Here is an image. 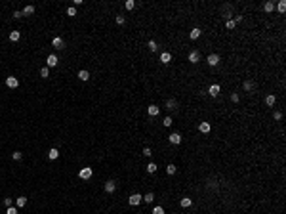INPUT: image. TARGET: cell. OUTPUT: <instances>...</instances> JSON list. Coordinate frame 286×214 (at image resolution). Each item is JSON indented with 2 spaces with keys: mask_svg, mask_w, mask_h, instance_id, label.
Wrapping results in <instances>:
<instances>
[{
  "mask_svg": "<svg viewBox=\"0 0 286 214\" xmlns=\"http://www.w3.org/2000/svg\"><path fill=\"white\" fill-rule=\"evenodd\" d=\"M147 113H149V115H151V117H156V115H158V113H160V107H156V105H149Z\"/></svg>",
  "mask_w": 286,
  "mask_h": 214,
  "instance_id": "obj_16",
  "label": "cell"
},
{
  "mask_svg": "<svg viewBox=\"0 0 286 214\" xmlns=\"http://www.w3.org/2000/svg\"><path fill=\"white\" fill-rule=\"evenodd\" d=\"M166 172H168V174H176V172H178V166H176V164H168V166H166Z\"/></svg>",
  "mask_w": 286,
  "mask_h": 214,
  "instance_id": "obj_24",
  "label": "cell"
},
{
  "mask_svg": "<svg viewBox=\"0 0 286 214\" xmlns=\"http://www.w3.org/2000/svg\"><path fill=\"white\" fill-rule=\"evenodd\" d=\"M153 214H164V208L162 207H155L153 208Z\"/></svg>",
  "mask_w": 286,
  "mask_h": 214,
  "instance_id": "obj_38",
  "label": "cell"
},
{
  "mask_svg": "<svg viewBox=\"0 0 286 214\" xmlns=\"http://www.w3.org/2000/svg\"><path fill=\"white\" fill-rule=\"evenodd\" d=\"M115 189H116V182L115 180H109L107 184H105V191L107 193H115Z\"/></svg>",
  "mask_w": 286,
  "mask_h": 214,
  "instance_id": "obj_9",
  "label": "cell"
},
{
  "mask_svg": "<svg viewBox=\"0 0 286 214\" xmlns=\"http://www.w3.org/2000/svg\"><path fill=\"white\" fill-rule=\"evenodd\" d=\"M78 79H80V80H88V79H90V73H88L86 69L78 71Z\"/></svg>",
  "mask_w": 286,
  "mask_h": 214,
  "instance_id": "obj_23",
  "label": "cell"
},
{
  "mask_svg": "<svg viewBox=\"0 0 286 214\" xmlns=\"http://www.w3.org/2000/svg\"><path fill=\"white\" fill-rule=\"evenodd\" d=\"M147 172H149V174H155V172H156V164L155 163H149L147 164Z\"/></svg>",
  "mask_w": 286,
  "mask_h": 214,
  "instance_id": "obj_27",
  "label": "cell"
},
{
  "mask_svg": "<svg viewBox=\"0 0 286 214\" xmlns=\"http://www.w3.org/2000/svg\"><path fill=\"white\" fill-rule=\"evenodd\" d=\"M40 76H42V79H48V76H50V69H48V67H42V69H40Z\"/></svg>",
  "mask_w": 286,
  "mask_h": 214,
  "instance_id": "obj_28",
  "label": "cell"
},
{
  "mask_svg": "<svg viewBox=\"0 0 286 214\" xmlns=\"http://www.w3.org/2000/svg\"><path fill=\"white\" fill-rule=\"evenodd\" d=\"M179 205H181V207H183V208H189V207H191V205H193V201L189 199V197H183V199L179 201Z\"/></svg>",
  "mask_w": 286,
  "mask_h": 214,
  "instance_id": "obj_20",
  "label": "cell"
},
{
  "mask_svg": "<svg viewBox=\"0 0 286 214\" xmlns=\"http://www.w3.org/2000/svg\"><path fill=\"white\" fill-rule=\"evenodd\" d=\"M273 117H275V120H280V119H282V113H280V111H275V113H273Z\"/></svg>",
  "mask_w": 286,
  "mask_h": 214,
  "instance_id": "obj_41",
  "label": "cell"
},
{
  "mask_svg": "<svg viewBox=\"0 0 286 214\" xmlns=\"http://www.w3.org/2000/svg\"><path fill=\"white\" fill-rule=\"evenodd\" d=\"M48 157H50V159H52V161H55V159H57V157H59V149H55V147H52V149H50V151H48Z\"/></svg>",
  "mask_w": 286,
  "mask_h": 214,
  "instance_id": "obj_17",
  "label": "cell"
},
{
  "mask_svg": "<svg viewBox=\"0 0 286 214\" xmlns=\"http://www.w3.org/2000/svg\"><path fill=\"white\" fill-rule=\"evenodd\" d=\"M14 17H15V19H17V17H23V12H17V10H15V12H14Z\"/></svg>",
  "mask_w": 286,
  "mask_h": 214,
  "instance_id": "obj_43",
  "label": "cell"
},
{
  "mask_svg": "<svg viewBox=\"0 0 286 214\" xmlns=\"http://www.w3.org/2000/svg\"><path fill=\"white\" fill-rule=\"evenodd\" d=\"M239 99H240V96L237 94V92H233V94H231V102L233 103H239Z\"/></svg>",
  "mask_w": 286,
  "mask_h": 214,
  "instance_id": "obj_35",
  "label": "cell"
},
{
  "mask_svg": "<svg viewBox=\"0 0 286 214\" xmlns=\"http://www.w3.org/2000/svg\"><path fill=\"white\" fill-rule=\"evenodd\" d=\"M206 61H208L210 67H216V65H219V55H217V54H210L206 58Z\"/></svg>",
  "mask_w": 286,
  "mask_h": 214,
  "instance_id": "obj_3",
  "label": "cell"
},
{
  "mask_svg": "<svg viewBox=\"0 0 286 214\" xmlns=\"http://www.w3.org/2000/svg\"><path fill=\"white\" fill-rule=\"evenodd\" d=\"M78 176H80V180H90V178H92V168H90V166L82 168V170L78 172Z\"/></svg>",
  "mask_w": 286,
  "mask_h": 214,
  "instance_id": "obj_4",
  "label": "cell"
},
{
  "mask_svg": "<svg viewBox=\"0 0 286 214\" xmlns=\"http://www.w3.org/2000/svg\"><path fill=\"white\" fill-rule=\"evenodd\" d=\"M143 201L145 203H153V201H155V195H153V193H147V195L143 197Z\"/></svg>",
  "mask_w": 286,
  "mask_h": 214,
  "instance_id": "obj_32",
  "label": "cell"
},
{
  "mask_svg": "<svg viewBox=\"0 0 286 214\" xmlns=\"http://www.w3.org/2000/svg\"><path fill=\"white\" fill-rule=\"evenodd\" d=\"M6 86L8 88H17L19 86V80L15 79V76H8V79H6Z\"/></svg>",
  "mask_w": 286,
  "mask_h": 214,
  "instance_id": "obj_7",
  "label": "cell"
},
{
  "mask_svg": "<svg viewBox=\"0 0 286 214\" xmlns=\"http://www.w3.org/2000/svg\"><path fill=\"white\" fill-rule=\"evenodd\" d=\"M33 14H34V6H31V4H29V6L23 8V15H33Z\"/></svg>",
  "mask_w": 286,
  "mask_h": 214,
  "instance_id": "obj_22",
  "label": "cell"
},
{
  "mask_svg": "<svg viewBox=\"0 0 286 214\" xmlns=\"http://www.w3.org/2000/svg\"><path fill=\"white\" fill-rule=\"evenodd\" d=\"M162 124H164V126H166V128H170L172 124H174V120H172V117H166V119L162 120Z\"/></svg>",
  "mask_w": 286,
  "mask_h": 214,
  "instance_id": "obj_30",
  "label": "cell"
},
{
  "mask_svg": "<svg viewBox=\"0 0 286 214\" xmlns=\"http://www.w3.org/2000/svg\"><path fill=\"white\" fill-rule=\"evenodd\" d=\"M11 159H14V161H21L23 159V153L21 151H14V153H11Z\"/></svg>",
  "mask_w": 286,
  "mask_h": 214,
  "instance_id": "obj_26",
  "label": "cell"
},
{
  "mask_svg": "<svg viewBox=\"0 0 286 214\" xmlns=\"http://www.w3.org/2000/svg\"><path fill=\"white\" fill-rule=\"evenodd\" d=\"M134 8H135V2H134V0H128V2H126V10H134Z\"/></svg>",
  "mask_w": 286,
  "mask_h": 214,
  "instance_id": "obj_37",
  "label": "cell"
},
{
  "mask_svg": "<svg viewBox=\"0 0 286 214\" xmlns=\"http://www.w3.org/2000/svg\"><path fill=\"white\" fill-rule=\"evenodd\" d=\"M160 61H162L164 65H168V63L172 61V54L170 52H162V54H160Z\"/></svg>",
  "mask_w": 286,
  "mask_h": 214,
  "instance_id": "obj_10",
  "label": "cell"
},
{
  "mask_svg": "<svg viewBox=\"0 0 286 214\" xmlns=\"http://www.w3.org/2000/svg\"><path fill=\"white\" fill-rule=\"evenodd\" d=\"M166 109H168V111H176V109H178V102H176L174 98H170L166 102Z\"/></svg>",
  "mask_w": 286,
  "mask_h": 214,
  "instance_id": "obj_12",
  "label": "cell"
},
{
  "mask_svg": "<svg viewBox=\"0 0 286 214\" xmlns=\"http://www.w3.org/2000/svg\"><path fill=\"white\" fill-rule=\"evenodd\" d=\"M4 207L6 208H10V207H14V201L10 199V197H6V199H4Z\"/></svg>",
  "mask_w": 286,
  "mask_h": 214,
  "instance_id": "obj_33",
  "label": "cell"
},
{
  "mask_svg": "<svg viewBox=\"0 0 286 214\" xmlns=\"http://www.w3.org/2000/svg\"><path fill=\"white\" fill-rule=\"evenodd\" d=\"M147 46H149V50H151V52H156V48H158V44H156L155 40H149V44H147Z\"/></svg>",
  "mask_w": 286,
  "mask_h": 214,
  "instance_id": "obj_29",
  "label": "cell"
},
{
  "mask_svg": "<svg viewBox=\"0 0 286 214\" xmlns=\"http://www.w3.org/2000/svg\"><path fill=\"white\" fill-rule=\"evenodd\" d=\"M200 33H202V31L195 27V29H191V33H189V38H191V40H196V38L200 36Z\"/></svg>",
  "mask_w": 286,
  "mask_h": 214,
  "instance_id": "obj_15",
  "label": "cell"
},
{
  "mask_svg": "<svg viewBox=\"0 0 286 214\" xmlns=\"http://www.w3.org/2000/svg\"><path fill=\"white\" fill-rule=\"evenodd\" d=\"M219 90H221L219 84H212V86L208 88V94H210L212 98H216V96H219Z\"/></svg>",
  "mask_w": 286,
  "mask_h": 214,
  "instance_id": "obj_8",
  "label": "cell"
},
{
  "mask_svg": "<svg viewBox=\"0 0 286 214\" xmlns=\"http://www.w3.org/2000/svg\"><path fill=\"white\" fill-rule=\"evenodd\" d=\"M168 142L174 143V145H179L181 143V134H179V132H172V134L168 136Z\"/></svg>",
  "mask_w": 286,
  "mask_h": 214,
  "instance_id": "obj_2",
  "label": "cell"
},
{
  "mask_svg": "<svg viewBox=\"0 0 286 214\" xmlns=\"http://www.w3.org/2000/svg\"><path fill=\"white\" fill-rule=\"evenodd\" d=\"M6 214H17V207H10L6 210Z\"/></svg>",
  "mask_w": 286,
  "mask_h": 214,
  "instance_id": "obj_40",
  "label": "cell"
},
{
  "mask_svg": "<svg viewBox=\"0 0 286 214\" xmlns=\"http://www.w3.org/2000/svg\"><path fill=\"white\" fill-rule=\"evenodd\" d=\"M242 88H244V92H252L254 90V82H252V80H244Z\"/></svg>",
  "mask_w": 286,
  "mask_h": 214,
  "instance_id": "obj_18",
  "label": "cell"
},
{
  "mask_svg": "<svg viewBox=\"0 0 286 214\" xmlns=\"http://www.w3.org/2000/svg\"><path fill=\"white\" fill-rule=\"evenodd\" d=\"M210 128H212L210 122H200V124H199V130L202 132V134H208V132H210Z\"/></svg>",
  "mask_w": 286,
  "mask_h": 214,
  "instance_id": "obj_14",
  "label": "cell"
},
{
  "mask_svg": "<svg viewBox=\"0 0 286 214\" xmlns=\"http://www.w3.org/2000/svg\"><path fill=\"white\" fill-rule=\"evenodd\" d=\"M277 10H279L280 14H284V10H286V2H284V0H282V2H279V4H277Z\"/></svg>",
  "mask_w": 286,
  "mask_h": 214,
  "instance_id": "obj_31",
  "label": "cell"
},
{
  "mask_svg": "<svg viewBox=\"0 0 286 214\" xmlns=\"http://www.w3.org/2000/svg\"><path fill=\"white\" fill-rule=\"evenodd\" d=\"M189 61H191V63H199L200 61V54L196 50H193L191 54H189Z\"/></svg>",
  "mask_w": 286,
  "mask_h": 214,
  "instance_id": "obj_11",
  "label": "cell"
},
{
  "mask_svg": "<svg viewBox=\"0 0 286 214\" xmlns=\"http://www.w3.org/2000/svg\"><path fill=\"white\" fill-rule=\"evenodd\" d=\"M25 205H27V197H17V199H15V207L17 208L25 207Z\"/></svg>",
  "mask_w": 286,
  "mask_h": 214,
  "instance_id": "obj_19",
  "label": "cell"
},
{
  "mask_svg": "<svg viewBox=\"0 0 286 214\" xmlns=\"http://www.w3.org/2000/svg\"><path fill=\"white\" fill-rule=\"evenodd\" d=\"M19 38H21V33H19V31H11V33H10V40H11V42H17Z\"/></svg>",
  "mask_w": 286,
  "mask_h": 214,
  "instance_id": "obj_21",
  "label": "cell"
},
{
  "mask_svg": "<svg viewBox=\"0 0 286 214\" xmlns=\"http://www.w3.org/2000/svg\"><path fill=\"white\" fill-rule=\"evenodd\" d=\"M141 201H143V197L139 195V193H132V195L128 197V203H130L132 207H138V205L141 203Z\"/></svg>",
  "mask_w": 286,
  "mask_h": 214,
  "instance_id": "obj_1",
  "label": "cell"
},
{
  "mask_svg": "<svg viewBox=\"0 0 286 214\" xmlns=\"http://www.w3.org/2000/svg\"><path fill=\"white\" fill-rule=\"evenodd\" d=\"M67 15H76V8H75V6H71L69 10H67Z\"/></svg>",
  "mask_w": 286,
  "mask_h": 214,
  "instance_id": "obj_39",
  "label": "cell"
},
{
  "mask_svg": "<svg viewBox=\"0 0 286 214\" xmlns=\"http://www.w3.org/2000/svg\"><path fill=\"white\" fill-rule=\"evenodd\" d=\"M116 23H118V25H124V23H126V17H124V15H116Z\"/></svg>",
  "mask_w": 286,
  "mask_h": 214,
  "instance_id": "obj_36",
  "label": "cell"
},
{
  "mask_svg": "<svg viewBox=\"0 0 286 214\" xmlns=\"http://www.w3.org/2000/svg\"><path fill=\"white\" fill-rule=\"evenodd\" d=\"M235 25L237 23L233 21V19H227V21H225V27H227V29H235Z\"/></svg>",
  "mask_w": 286,
  "mask_h": 214,
  "instance_id": "obj_34",
  "label": "cell"
},
{
  "mask_svg": "<svg viewBox=\"0 0 286 214\" xmlns=\"http://www.w3.org/2000/svg\"><path fill=\"white\" fill-rule=\"evenodd\" d=\"M263 10L265 12H273V10H275V2H265L263 4Z\"/></svg>",
  "mask_w": 286,
  "mask_h": 214,
  "instance_id": "obj_25",
  "label": "cell"
},
{
  "mask_svg": "<svg viewBox=\"0 0 286 214\" xmlns=\"http://www.w3.org/2000/svg\"><path fill=\"white\" fill-rule=\"evenodd\" d=\"M52 46H54L55 50H63V48H65V42H63V38H59V36H55V38L52 40Z\"/></svg>",
  "mask_w": 286,
  "mask_h": 214,
  "instance_id": "obj_5",
  "label": "cell"
},
{
  "mask_svg": "<svg viewBox=\"0 0 286 214\" xmlns=\"http://www.w3.org/2000/svg\"><path fill=\"white\" fill-rule=\"evenodd\" d=\"M275 102H277V96L275 94H269L267 98H265V105H269V107L275 105Z\"/></svg>",
  "mask_w": 286,
  "mask_h": 214,
  "instance_id": "obj_13",
  "label": "cell"
},
{
  "mask_svg": "<svg viewBox=\"0 0 286 214\" xmlns=\"http://www.w3.org/2000/svg\"><path fill=\"white\" fill-rule=\"evenodd\" d=\"M55 65H57V55L50 54V55H48V59H46V67L50 69V67H55Z\"/></svg>",
  "mask_w": 286,
  "mask_h": 214,
  "instance_id": "obj_6",
  "label": "cell"
},
{
  "mask_svg": "<svg viewBox=\"0 0 286 214\" xmlns=\"http://www.w3.org/2000/svg\"><path fill=\"white\" fill-rule=\"evenodd\" d=\"M143 155H145V157H151V155H153L151 147H145V149H143Z\"/></svg>",
  "mask_w": 286,
  "mask_h": 214,
  "instance_id": "obj_42",
  "label": "cell"
}]
</instances>
